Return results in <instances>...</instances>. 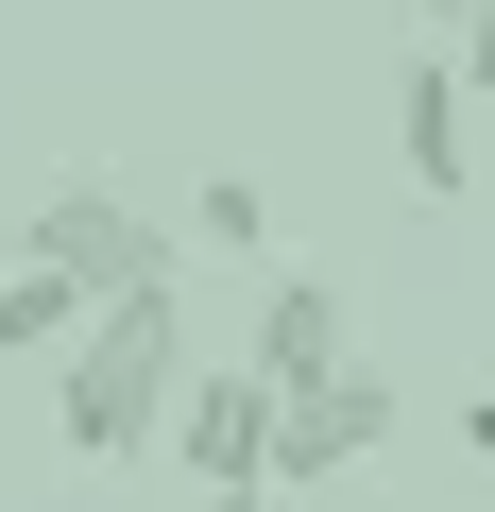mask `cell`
<instances>
[{
    "instance_id": "obj_12",
    "label": "cell",
    "mask_w": 495,
    "mask_h": 512,
    "mask_svg": "<svg viewBox=\"0 0 495 512\" xmlns=\"http://www.w3.org/2000/svg\"><path fill=\"white\" fill-rule=\"evenodd\" d=\"M461 18H478V0H427V35H461Z\"/></svg>"
},
{
    "instance_id": "obj_3",
    "label": "cell",
    "mask_w": 495,
    "mask_h": 512,
    "mask_svg": "<svg viewBox=\"0 0 495 512\" xmlns=\"http://www.w3.org/2000/svg\"><path fill=\"white\" fill-rule=\"evenodd\" d=\"M393 427H410V393H393L376 359H325L308 393H274V495H325V478H359Z\"/></svg>"
},
{
    "instance_id": "obj_11",
    "label": "cell",
    "mask_w": 495,
    "mask_h": 512,
    "mask_svg": "<svg viewBox=\"0 0 495 512\" xmlns=\"http://www.w3.org/2000/svg\"><path fill=\"white\" fill-rule=\"evenodd\" d=\"M461 444H478V461H495V393H461Z\"/></svg>"
},
{
    "instance_id": "obj_9",
    "label": "cell",
    "mask_w": 495,
    "mask_h": 512,
    "mask_svg": "<svg viewBox=\"0 0 495 512\" xmlns=\"http://www.w3.org/2000/svg\"><path fill=\"white\" fill-rule=\"evenodd\" d=\"M444 69H461V86H478V103H495V0H478V18H461V35H444Z\"/></svg>"
},
{
    "instance_id": "obj_7",
    "label": "cell",
    "mask_w": 495,
    "mask_h": 512,
    "mask_svg": "<svg viewBox=\"0 0 495 512\" xmlns=\"http://www.w3.org/2000/svg\"><path fill=\"white\" fill-rule=\"evenodd\" d=\"M69 325H86V291L52 256H0V359H69Z\"/></svg>"
},
{
    "instance_id": "obj_4",
    "label": "cell",
    "mask_w": 495,
    "mask_h": 512,
    "mask_svg": "<svg viewBox=\"0 0 495 512\" xmlns=\"http://www.w3.org/2000/svg\"><path fill=\"white\" fill-rule=\"evenodd\" d=\"M171 478L205 495V478H274V376L257 359H188V393H171Z\"/></svg>"
},
{
    "instance_id": "obj_5",
    "label": "cell",
    "mask_w": 495,
    "mask_h": 512,
    "mask_svg": "<svg viewBox=\"0 0 495 512\" xmlns=\"http://www.w3.org/2000/svg\"><path fill=\"white\" fill-rule=\"evenodd\" d=\"M461 103H478V86L444 69V35H410V69H393V171H410L427 205H461V171H478V154H461Z\"/></svg>"
},
{
    "instance_id": "obj_2",
    "label": "cell",
    "mask_w": 495,
    "mask_h": 512,
    "mask_svg": "<svg viewBox=\"0 0 495 512\" xmlns=\"http://www.w3.org/2000/svg\"><path fill=\"white\" fill-rule=\"evenodd\" d=\"M18 256H52L86 308L171 291V239H154V205H137V188H35V205H18Z\"/></svg>"
},
{
    "instance_id": "obj_8",
    "label": "cell",
    "mask_w": 495,
    "mask_h": 512,
    "mask_svg": "<svg viewBox=\"0 0 495 512\" xmlns=\"http://www.w3.org/2000/svg\"><path fill=\"white\" fill-rule=\"evenodd\" d=\"M188 239H222V256H257V239H274V205H257V171H205V188H188Z\"/></svg>"
},
{
    "instance_id": "obj_10",
    "label": "cell",
    "mask_w": 495,
    "mask_h": 512,
    "mask_svg": "<svg viewBox=\"0 0 495 512\" xmlns=\"http://www.w3.org/2000/svg\"><path fill=\"white\" fill-rule=\"evenodd\" d=\"M188 512H291V495H274V478H205Z\"/></svg>"
},
{
    "instance_id": "obj_1",
    "label": "cell",
    "mask_w": 495,
    "mask_h": 512,
    "mask_svg": "<svg viewBox=\"0 0 495 512\" xmlns=\"http://www.w3.org/2000/svg\"><path fill=\"white\" fill-rule=\"evenodd\" d=\"M171 393H188V291H120V308H86L69 359H52V427H69V461H154Z\"/></svg>"
},
{
    "instance_id": "obj_6",
    "label": "cell",
    "mask_w": 495,
    "mask_h": 512,
    "mask_svg": "<svg viewBox=\"0 0 495 512\" xmlns=\"http://www.w3.org/2000/svg\"><path fill=\"white\" fill-rule=\"evenodd\" d=\"M239 359H257L274 393H308L325 359H359V325H342V291H325V274H274V291H257V325H239Z\"/></svg>"
}]
</instances>
